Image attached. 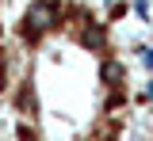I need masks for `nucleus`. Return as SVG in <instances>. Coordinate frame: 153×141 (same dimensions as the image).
Returning a JSON list of instances; mask_svg holds the SVG:
<instances>
[{"instance_id":"3","label":"nucleus","mask_w":153,"mask_h":141,"mask_svg":"<svg viewBox=\"0 0 153 141\" xmlns=\"http://www.w3.org/2000/svg\"><path fill=\"white\" fill-rule=\"evenodd\" d=\"M138 54H142V65H146V69H153V46H142Z\"/></svg>"},{"instance_id":"2","label":"nucleus","mask_w":153,"mask_h":141,"mask_svg":"<svg viewBox=\"0 0 153 141\" xmlns=\"http://www.w3.org/2000/svg\"><path fill=\"white\" fill-rule=\"evenodd\" d=\"M80 46H88V50H103V42H107V35H103V23H88V27H80Z\"/></svg>"},{"instance_id":"1","label":"nucleus","mask_w":153,"mask_h":141,"mask_svg":"<svg viewBox=\"0 0 153 141\" xmlns=\"http://www.w3.org/2000/svg\"><path fill=\"white\" fill-rule=\"evenodd\" d=\"M54 23H57V4H50V0H35V4L27 8V15H23V27H19V31H23V38H27V42H35L38 35L50 31Z\"/></svg>"},{"instance_id":"4","label":"nucleus","mask_w":153,"mask_h":141,"mask_svg":"<svg viewBox=\"0 0 153 141\" xmlns=\"http://www.w3.org/2000/svg\"><path fill=\"white\" fill-rule=\"evenodd\" d=\"M134 8H138V15H142V19L149 15V0H134Z\"/></svg>"}]
</instances>
